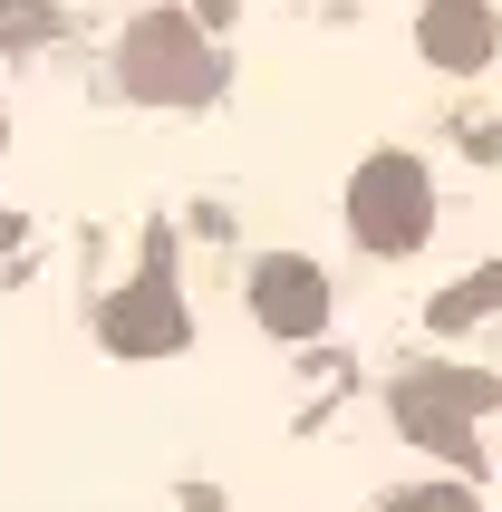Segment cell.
<instances>
[{
    "mask_svg": "<svg viewBox=\"0 0 502 512\" xmlns=\"http://www.w3.org/2000/svg\"><path fill=\"white\" fill-rule=\"evenodd\" d=\"M348 232H358V252L377 261H406L425 252V232H435V174H425V155H367L358 174H348Z\"/></svg>",
    "mask_w": 502,
    "mask_h": 512,
    "instance_id": "1",
    "label": "cell"
},
{
    "mask_svg": "<svg viewBox=\"0 0 502 512\" xmlns=\"http://www.w3.org/2000/svg\"><path fill=\"white\" fill-rule=\"evenodd\" d=\"M493 406H502V387L474 368H406L396 377V426L445 464H474V416H493Z\"/></svg>",
    "mask_w": 502,
    "mask_h": 512,
    "instance_id": "2",
    "label": "cell"
},
{
    "mask_svg": "<svg viewBox=\"0 0 502 512\" xmlns=\"http://www.w3.org/2000/svg\"><path fill=\"white\" fill-rule=\"evenodd\" d=\"M416 49L435 58V68H454V78L493 68V49H502L493 0H425V10H416Z\"/></svg>",
    "mask_w": 502,
    "mask_h": 512,
    "instance_id": "3",
    "label": "cell"
},
{
    "mask_svg": "<svg viewBox=\"0 0 502 512\" xmlns=\"http://www.w3.org/2000/svg\"><path fill=\"white\" fill-rule=\"evenodd\" d=\"M251 300H261V319H271L280 339H309V329H329V271H319V261H300V252L261 261Z\"/></svg>",
    "mask_w": 502,
    "mask_h": 512,
    "instance_id": "4",
    "label": "cell"
},
{
    "mask_svg": "<svg viewBox=\"0 0 502 512\" xmlns=\"http://www.w3.org/2000/svg\"><path fill=\"white\" fill-rule=\"evenodd\" d=\"M502 310V261H483L474 281H454V290H435V329H445V339H464V329H474V319H493Z\"/></svg>",
    "mask_w": 502,
    "mask_h": 512,
    "instance_id": "5",
    "label": "cell"
},
{
    "mask_svg": "<svg viewBox=\"0 0 502 512\" xmlns=\"http://www.w3.org/2000/svg\"><path fill=\"white\" fill-rule=\"evenodd\" d=\"M377 512H483L464 484H406V493H387Z\"/></svg>",
    "mask_w": 502,
    "mask_h": 512,
    "instance_id": "6",
    "label": "cell"
},
{
    "mask_svg": "<svg viewBox=\"0 0 502 512\" xmlns=\"http://www.w3.org/2000/svg\"><path fill=\"white\" fill-rule=\"evenodd\" d=\"M155 39H165V49L145 58V78H184V87H203V68H184V49H174V39H184V29H155Z\"/></svg>",
    "mask_w": 502,
    "mask_h": 512,
    "instance_id": "7",
    "label": "cell"
},
{
    "mask_svg": "<svg viewBox=\"0 0 502 512\" xmlns=\"http://www.w3.org/2000/svg\"><path fill=\"white\" fill-rule=\"evenodd\" d=\"M213 10H232V0H213Z\"/></svg>",
    "mask_w": 502,
    "mask_h": 512,
    "instance_id": "8",
    "label": "cell"
}]
</instances>
